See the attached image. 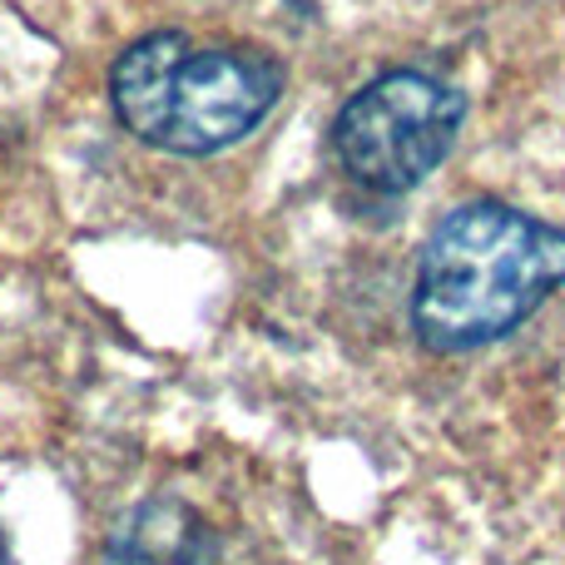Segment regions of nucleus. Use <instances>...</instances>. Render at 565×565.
I'll return each mask as SVG.
<instances>
[{"mask_svg":"<svg viewBox=\"0 0 565 565\" xmlns=\"http://www.w3.org/2000/svg\"><path fill=\"white\" fill-rule=\"evenodd\" d=\"M0 565H10V551H6V541H0Z\"/></svg>","mask_w":565,"mask_h":565,"instance_id":"4","label":"nucleus"},{"mask_svg":"<svg viewBox=\"0 0 565 565\" xmlns=\"http://www.w3.org/2000/svg\"><path fill=\"white\" fill-rule=\"evenodd\" d=\"M467 95L422 70H387L342 105L332 125L338 159L372 194L417 189L457 145Z\"/></svg>","mask_w":565,"mask_h":565,"instance_id":"3","label":"nucleus"},{"mask_svg":"<svg viewBox=\"0 0 565 565\" xmlns=\"http://www.w3.org/2000/svg\"><path fill=\"white\" fill-rule=\"evenodd\" d=\"M565 282V228L521 209L461 204L422 244L412 328L437 352H467L516 332Z\"/></svg>","mask_w":565,"mask_h":565,"instance_id":"1","label":"nucleus"},{"mask_svg":"<svg viewBox=\"0 0 565 565\" xmlns=\"http://www.w3.org/2000/svg\"><path fill=\"white\" fill-rule=\"evenodd\" d=\"M282 70L258 50H194L179 30L135 40L109 70L119 125L164 154H218L268 119Z\"/></svg>","mask_w":565,"mask_h":565,"instance_id":"2","label":"nucleus"}]
</instances>
